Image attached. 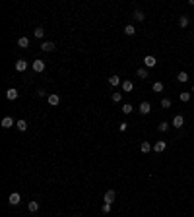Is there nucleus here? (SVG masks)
<instances>
[{
  "label": "nucleus",
  "mask_w": 194,
  "mask_h": 217,
  "mask_svg": "<svg viewBox=\"0 0 194 217\" xmlns=\"http://www.w3.org/2000/svg\"><path fill=\"white\" fill-rule=\"evenodd\" d=\"M165 149H167V142H165V140H159V142L153 143V151H155V153H163Z\"/></svg>",
  "instance_id": "f257e3e1"
},
{
  "label": "nucleus",
  "mask_w": 194,
  "mask_h": 217,
  "mask_svg": "<svg viewBox=\"0 0 194 217\" xmlns=\"http://www.w3.org/2000/svg\"><path fill=\"white\" fill-rule=\"evenodd\" d=\"M138 111H140V114H149V113H152V105H149L148 101H142L140 107H138Z\"/></svg>",
  "instance_id": "f03ea898"
},
{
  "label": "nucleus",
  "mask_w": 194,
  "mask_h": 217,
  "mask_svg": "<svg viewBox=\"0 0 194 217\" xmlns=\"http://www.w3.org/2000/svg\"><path fill=\"white\" fill-rule=\"evenodd\" d=\"M114 198H117V192H114V190H107L105 196H103V202H105V204H113Z\"/></svg>",
  "instance_id": "7ed1b4c3"
},
{
  "label": "nucleus",
  "mask_w": 194,
  "mask_h": 217,
  "mask_svg": "<svg viewBox=\"0 0 194 217\" xmlns=\"http://www.w3.org/2000/svg\"><path fill=\"white\" fill-rule=\"evenodd\" d=\"M157 64V60H155V56H152V54H148L146 58H144V68H153Z\"/></svg>",
  "instance_id": "20e7f679"
},
{
  "label": "nucleus",
  "mask_w": 194,
  "mask_h": 217,
  "mask_svg": "<svg viewBox=\"0 0 194 217\" xmlns=\"http://www.w3.org/2000/svg\"><path fill=\"white\" fill-rule=\"evenodd\" d=\"M47 101H49V105H53V107H56V105H58V103H60V95H58V93H51V95H49V97H47Z\"/></svg>",
  "instance_id": "39448f33"
},
{
  "label": "nucleus",
  "mask_w": 194,
  "mask_h": 217,
  "mask_svg": "<svg viewBox=\"0 0 194 217\" xmlns=\"http://www.w3.org/2000/svg\"><path fill=\"white\" fill-rule=\"evenodd\" d=\"M45 66H47V64H45V62H43L41 58H37V60H33V70H35V72H39V74H41V72H43V70H45Z\"/></svg>",
  "instance_id": "423d86ee"
},
{
  "label": "nucleus",
  "mask_w": 194,
  "mask_h": 217,
  "mask_svg": "<svg viewBox=\"0 0 194 217\" xmlns=\"http://www.w3.org/2000/svg\"><path fill=\"white\" fill-rule=\"evenodd\" d=\"M19 97V93H18V89H14V87H10L8 91H6V99L8 101H16Z\"/></svg>",
  "instance_id": "0eeeda50"
},
{
  "label": "nucleus",
  "mask_w": 194,
  "mask_h": 217,
  "mask_svg": "<svg viewBox=\"0 0 194 217\" xmlns=\"http://www.w3.org/2000/svg\"><path fill=\"white\" fill-rule=\"evenodd\" d=\"M8 202H10V204H12V206H18V204H19V202H21V196H19V194H18V192H12V194H10V196H8Z\"/></svg>",
  "instance_id": "6e6552de"
},
{
  "label": "nucleus",
  "mask_w": 194,
  "mask_h": 217,
  "mask_svg": "<svg viewBox=\"0 0 194 217\" xmlns=\"http://www.w3.org/2000/svg\"><path fill=\"white\" fill-rule=\"evenodd\" d=\"M41 50H45V53H53V50H54V43L43 41V43H41Z\"/></svg>",
  "instance_id": "1a4fd4ad"
},
{
  "label": "nucleus",
  "mask_w": 194,
  "mask_h": 217,
  "mask_svg": "<svg viewBox=\"0 0 194 217\" xmlns=\"http://www.w3.org/2000/svg\"><path fill=\"white\" fill-rule=\"evenodd\" d=\"M16 122L18 120H14L12 117H4L2 118V128H12V126H16Z\"/></svg>",
  "instance_id": "9d476101"
},
{
  "label": "nucleus",
  "mask_w": 194,
  "mask_h": 217,
  "mask_svg": "<svg viewBox=\"0 0 194 217\" xmlns=\"http://www.w3.org/2000/svg\"><path fill=\"white\" fill-rule=\"evenodd\" d=\"M183 124H184V117H183V114H175L173 126H175V128H183Z\"/></svg>",
  "instance_id": "9b49d317"
},
{
  "label": "nucleus",
  "mask_w": 194,
  "mask_h": 217,
  "mask_svg": "<svg viewBox=\"0 0 194 217\" xmlns=\"http://www.w3.org/2000/svg\"><path fill=\"white\" fill-rule=\"evenodd\" d=\"M16 70H18V72H25V70H27V60L19 58V60L16 62Z\"/></svg>",
  "instance_id": "f8f14e48"
},
{
  "label": "nucleus",
  "mask_w": 194,
  "mask_h": 217,
  "mask_svg": "<svg viewBox=\"0 0 194 217\" xmlns=\"http://www.w3.org/2000/svg\"><path fill=\"white\" fill-rule=\"evenodd\" d=\"M132 87H134V83L130 82V79H124V82H123V91H124V93H130Z\"/></svg>",
  "instance_id": "ddd939ff"
},
{
  "label": "nucleus",
  "mask_w": 194,
  "mask_h": 217,
  "mask_svg": "<svg viewBox=\"0 0 194 217\" xmlns=\"http://www.w3.org/2000/svg\"><path fill=\"white\" fill-rule=\"evenodd\" d=\"M152 149H153V147H152V143H149V142H142V146H140V151H142V153H149Z\"/></svg>",
  "instance_id": "4468645a"
},
{
  "label": "nucleus",
  "mask_w": 194,
  "mask_h": 217,
  "mask_svg": "<svg viewBox=\"0 0 194 217\" xmlns=\"http://www.w3.org/2000/svg\"><path fill=\"white\" fill-rule=\"evenodd\" d=\"M190 97H192V91H183L181 95H179V99H181L183 103H188V101H190Z\"/></svg>",
  "instance_id": "2eb2a0df"
},
{
  "label": "nucleus",
  "mask_w": 194,
  "mask_h": 217,
  "mask_svg": "<svg viewBox=\"0 0 194 217\" xmlns=\"http://www.w3.org/2000/svg\"><path fill=\"white\" fill-rule=\"evenodd\" d=\"M18 47L19 49H27V47H29V39H27V37H19L18 39Z\"/></svg>",
  "instance_id": "dca6fc26"
},
{
  "label": "nucleus",
  "mask_w": 194,
  "mask_h": 217,
  "mask_svg": "<svg viewBox=\"0 0 194 217\" xmlns=\"http://www.w3.org/2000/svg\"><path fill=\"white\" fill-rule=\"evenodd\" d=\"M16 126H18V130H19V132H25V130H27V120L19 118V120L16 122Z\"/></svg>",
  "instance_id": "f3484780"
},
{
  "label": "nucleus",
  "mask_w": 194,
  "mask_h": 217,
  "mask_svg": "<svg viewBox=\"0 0 194 217\" xmlns=\"http://www.w3.org/2000/svg\"><path fill=\"white\" fill-rule=\"evenodd\" d=\"M177 82L186 83V82H188V74H186V72H179V74H177Z\"/></svg>",
  "instance_id": "a211bd4d"
},
{
  "label": "nucleus",
  "mask_w": 194,
  "mask_h": 217,
  "mask_svg": "<svg viewBox=\"0 0 194 217\" xmlns=\"http://www.w3.org/2000/svg\"><path fill=\"white\" fill-rule=\"evenodd\" d=\"M134 19L136 21H144L146 19V14H144L142 10H134Z\"/></svg>",
  "instance_id": "6ab92c4d"
},
{
  "label": "nucleus",
  "mask_w": 194,
  "mask_h": 217,
  "mask_svg": "<svg viewBox=\"0 0 194 217\" xmlns=\"http://www.w3.org/2000/svg\"><path fill=\"white\" fill-rule=\"evenodd\" d=\"M124 33L128 35V37H132V35H136V27H134L132 23H128V25L124 27Z\"/></svg>",
  "instance_id": "aec40b11"
},
{
  "label": "nucleus",
  "mask_w": 194,
  "mask_h": 217,
  "mask_svg": "<svg viewBox=\"0 0 194 217\" xmlns=\"http://www.w3.org/2000/svg\"><path fill=\"white\" fill-rule=\"evenodd\" d=\"M136 76H138L140 79H146L148 78V68H138L136 70Z\"/></svg>",
  "instance_id": "412c9836"
},
{
  "label": "nucleus",
  "mask_w": 194,
  "mask_h": 217,
  "mask_svg": "<svg viewBox=\"0 0 194 217\" xmlns=\"http://www.w3.org/2000/svg\"><path fill=\"white\" fill-rule=\"evenodd\" d=\"M188 23H190V21H188V16H181V18H179V25H181L183 29H184V27H188Z\"/></svg>",
  "instance_id": "4be33fe9"
},
{
  "label": "nucleus",
  "mask_w": 194,
  "mask_h": 217,
  "mask_svg": "<svg viewBox=\"0 0 194 217\" xmlns=\"http://www.w3.org/2000/svg\"><path fill=\"white\" fill-rule=\"evenodd\" d=\"M111 99H113V103H120V101H123V93H120V91H114L113 95H111Z\"/></svg>",
  "instance_id": "5701e85b"
},
{
  "label": "nucleus",
  "mask_w": 194,
  "mask_h": 217,
  "mask_svg": "<svg viewBox=\"0 0 194 217\" xmlns=\"http://www.w3.org/2000/svg\"><path fill=\"white\" fill-rule=\"evenodd\" d=\"M27 209H29L31 213H35L39 209V202H29V204H27Z\"/></svg>",
  "instance_id": "b1692460"
},
{
  "label": "nucleus",
  "mask_w": 194,
  "mask_h": 217,
  "mask_svg": "<svg viewBox=\"0 0 194 217\" xmlns=\"http://www.w3.org/2000/svg\"><path fill=\"white\" fill-rule=\"evenodd\" d=\"M109 83L113 85V87H117V85H120V78L119 76H111L109 78Z\"/></svg>",
  "instance_id": "393cba45"
},
{
  "label": "nucleus",
  "mask_w": 194,
  "mask_h": 217,
  "mask_svg": "<svg viewBox=\"0 0 194 217\" xmlns=\"http://www.w3.org/2000/svg\"><path fill=\"white\" fill-rule=\"evenodd\" d=\"M33 35H35V37H37V39H43V35H45V29H43V27H35Z\"/></svg>",
  "instance_id": "a878e982"
},
{
  "label": "nucleus",
  "mask_w": 194,
  "mask_h": 217,
  "mask_svg": "<svg viewBox=\"0 0 194 217\" xmlns=\"http://www.w3.org/2000/svg\"><path fill=\"white\" fill-rule=\"evenodd\" d=\"M132 111H134V107H132L130 103H124V105H123V113H124V114H130Z\"/></svg>",
  "instance_id": "bb28decb"
},
{
  "label": "nucleus",
  "mask_w": 194,
  "mask_h": 217,
  "mask_svg": "<svg viewBox=\"0 0 194 217\" xmlns=\"http://www.w3.org/2000/svg\"><path fill=\"white\" fill-rule=\"evenodd\" d=\"M157 130H159V132H167V130H169V122H159V124H157Z\"/></svg>",
  "instance_id": "cd10ccee"
},
{
  "label": "nucleus",
  "mask_w": 194,
  "mask_h": 217,
  "mask_svg": "<svg viewBox=\"0 0 194 217\" xmlns=\"http://www.w3.org/2000/svg\"><path fill=\"white\" fill-rule=\"evenodd\" d=\"M152 89H153L155 93H161V91H163V83H161V82H155V83H153V87H152Z\"/></svg>",
  "instance_id": "c85d7f7f"
},
{
  "label": "nucleus",
  "mask_w": 194,
  "mask_h": 217,
  "mask_svg": "<svg viewBox=\"0 0 194 217\" xmlns=\"http://www.w3.org/2000/svg\"><path fill=\"white\" fill-rule=\"evenodd\" d=\"M161 107H163V108H171V99H169V97H163V99H161Z\"/></svg>",
  "instance_id": "c756f323"
},
{
  "label": "nucleus",
  "mask_w": 194,
  "mask_h": 217,
  "mask_svg": "<svg viewBox=\"0 0 194 217\" xmlns=\"http://www.w3.org/2000/svg\"><path fill=\"white\" fill-rule=\"evenodd\" d=\"M101 211L107 215V213H111V204H103V207H101Z\"/></svg>",
  "instance_id": "7c9ffc66"
},
{
  "label": "nucleus",
  "mask_w": 194,
  "mask_h": 217,
  "mask_svg": "<svg viewBox=\"0 0 194 217\" xmlns=\"http://www.w3.org/2000/svg\"><path fill=\"white\" fill-rule=\"evenodd\" d=\"M126 128H128V124H126V122H120V126H119V130H120V132H124Z\"/></svg>",
  "instance_id": "2f4dec72"
},
{
  "label": "nucleus",
  "mask_w": 194,
  "mask_h": 217,
  "mask_svg": "<svg viewBox=\"0 0 194 217\" xmlns=\"http://www.w3.org/2000/svg\"><path fill=\"white\" fill-rule=\"evenodd\" d=\"M45 95H47L45 89H39V91H37V97H45Z\"/></svg>",
  "instance_id": "473e14b6"
},
{
  "label": "nucleus",
  "mask_w": 194,
  "mask_h": 217,
  "mask_svg": "<svg viewBox=\"0 0 194 217\" xmlns=\"http://www.w3.org/2000/svg\"><path fill=\"white\" fill-rule=\"evenodd\" d=\"M192 93H194V85H192Z\"/></svg>",
  "instance_id": "72a5a7b5"
},
{
  "label": "nucleus",
  "mask_w": 194,
  "mask_h": 217,
  "mask_svg": "<svg viewBox=\"0 0 194 217\" xmlns=\"http://www.w3.org/2000/svg\"><path fill=\"white\" fill-rule=\"evenodd\" d=\"M76 217H80V215H76Z\"/></svg>",
  "instance_id": "f704fd0d"
}]
</instances>
